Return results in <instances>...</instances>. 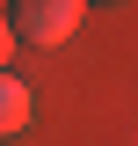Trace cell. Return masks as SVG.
<instances>
[{
  "label": "cell",
  "mask_w": 138,
  "mask_h": 146,
  "mask_svg": "<svg viewBox=\"0 0 138 146\" xmlns=\"http://www.w3.org/2000/svg\"><path fill=\"white\" fill-rule=\"evenodd\" d=\"M80 7L87 0H7V29L15 44H66L80 29Z\"/></svg>",
  "instance_id": "obj_1"
},
{
  "label": "cell",
  "mask_w": 138,
  "mask_h": 146,
  "mask_svg": "<svg viewBox=\"0 0 138 146\" xmlns=\"http://www.w3.org/2000/svg\"><path fill=\"white\" fill-rule=\"evenodd\" d=\"M22 44H15V29H7V15H0V73H7V58H15Z\"/></svg>",
  "instance_id": "obj_3"
},
{
  "label": "cell",
  "mask_w": 138,
  "mask_h": 146,
  "mask_svg": "<svg viewBox=\"0 0 138 146\" xmlns=\"http://www.w3.org/2000/svg\"><path fill=\"white\" fill-rule=\"evenodd\" d=\"M29 117H36V95L22 88L15 73H0V139H15V131L29 124Z\"/></svg>",
  "instance_id": "obj_2"
}]
</instances>
